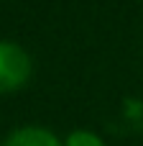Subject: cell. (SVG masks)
Listing matches in <instances>:
<instances>
[{"label":"cell","mask_w":143,"mask_h":146,"mask_svg":"<svg viewBox=\"0 0 143 146\" xmlns=\"http://www.w3.org/2000/svg\"><path fill=\"white\" fill-rule=\"evenodd\" d=\"M31 77V56L8 41H0V92L23 87Z\"/></svg>","instance_id":"1"},{"label":"cell","mask_w":143,"mask_h":146,"mask_svg":"<svg viewBox=\"0 0 143 146\" xmlns=\"http://www.w3.org/2000/svg\"><path fill=\"white\" fill-rule=\"evenodd\" d=\"M5 146H61L59 139L46 131V128H36V126H28V128H18L8 136Z\"/></svg>","instance_id":"2"},{"label":"cell","mask_w":143,"mask_h":146,"mask_svg":"<svg viewBox=\"0 0 143 146\" xmlns=\"http://www.w3.org/2000/svg\"><path fill=\"white\" fill-rule=\"evenodd\" d=\"M64 146H105V144H102V139H100L97 133H92V131H72V133L67 136Z\"/></svg>","instance_id":"3"}]
</instances>
